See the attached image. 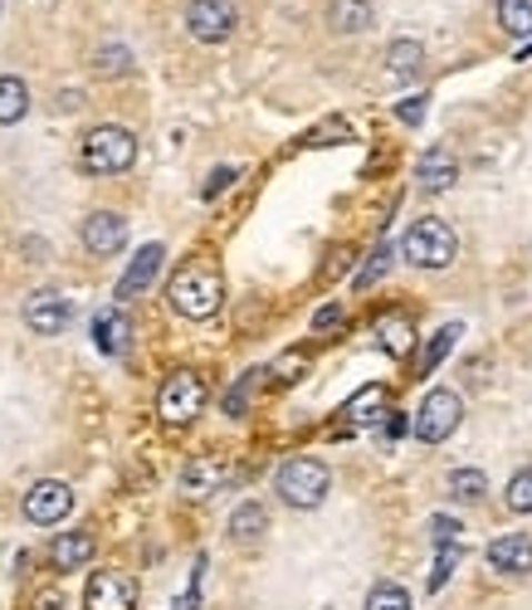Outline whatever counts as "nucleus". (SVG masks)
I'll return each mask as SVG.
<instances>
[{
	"mask_svg": "<svg viewBox=\"0 0 532 610\" xmlns=\"http://www.w3.org/2000/svg\"><path fill=\"white\" fill-rule=\"evenodd\" d=\"M367 610H415V606H411V591H405V586L377 581V586L367 591Z\"/></svg>",
	"mask_w": 532,
	"mask_h": 610,
	"instance_id": "393cba45",
	"label": "nucleus"
},
{
	"mask_svg": "<svg viewBox=\"0 0 532 610\" xmlns=\"http://www.w3.org/2000/svg\"><path fill=\"white\" fill-rule=\"evenodd\" d=\"M40 610H64V596H44Z\"/></svg>",
	"mask_w": 532,
	"mask_h": 610,
	"instance_id": "4c0bfd02",
	"label": "nucleus"
},
{
	"mask_svg": "<svg viewBox=\"0 0 532 610\" xmlns=\"http://www.w3.org/2000/svg\"><path fill=\"white\" fill-rule=\"evenodd\" d=\"M162 260H167V250H162V244H142V250H138V260L128 264V274L118 278V298H122V303H128V298H138V293H142L147 284H152V278H157V268H162Z\"/></svg>",
	"mask_w": 532,
	"mask_h": 610,
	"instance_id": "f3484780",
	"label": "nucleus"
},
{
	"mask_svg": "<svg viewBox=\"0 0 532 610\" xmlns=\"http://www.w3.org/2000/svg\"><path fill=\"white\" fill-rule=\"evenodd\" d=\"M328 488H332V474H328V464H323V459H313V455H293V459H283V464H279V474H274V494H279L289 508H303V512L323 504Z\"/></svg>",
	"mask_w": 532,
	"mask_h": 610,
	"instance_id": "7ed1b4c3",
	"label": "nucleus"
},
{
	"mask_svg": "<svg viewBox=\"0 0 532 610\" xmlns=\"http://www.w3.org/2000/svg\"><path fill=\"white\" fill-rule=\"evenodd\" d=\"M454 342H460V323H444L440 333L430 337L425 357H420V376H430V372H435V366H440V362H444V357H450V352H454Z\"/></svg>",
	"mask_w": 532,
	"mask_h": 610,
	"instance_id": "b1692460",
	"label": "nucleus"
},
{
	"mask_svg": "<svg viewBox=\"0 0 532 610\" xmlns=\"http://www.w3.org/2000/svg\"><path fill=\"white\" fill-rule=\"evenodd\" d=\"M73 512V488L59 484V479H40L24 494V518L34 522V528H54V522H64Z\"/></svg>",
	"mask_w": 532,
	"mask_h": 610,
	"instance_id": "6e6552de",
	"label": "nucleus"
},
{
	"mask_svg": "<svg viewBox=\"0 0 532 610\" xmlns=\"http://www.w3.org/2000/svg\"><path fill=\"white\" fill-rule=\"evenodd\" d=\"M484 557H489L493 571H503V577H528V571H532V537H528V532L493 537Z\"/></svg>",
	"mask_w": 532,
	"mask_h": 610,
	"instance_id": "ddd939ff",
	"label": "nucleus"
},
{
	"mask_svg": "<svg viewBox=\"0 0 532 610\" xmlns=\"http://www.w3.org/2000/svg\"><path fill=\"white\" fill-rule=\"evenodd\" d=\"M460 557H464V547H460V542L440 547V557H435V571H430V591H440V586L454 577V567H460Z\"/></svg>",
	"mask_w": 532,
	"mask_h": 610,
	"instance_id": "c85d7f7f",
	"label": "nucleus"
},
{
	"mask_svg": "<svg viewBox=\"0 0 532 610\" xmlns=\"http://www.w3.org/2000/svg\"><path fill=\"white\" fill-rule=\"evenodd\" d=\"M371 337H377V347L387 352V357H411V347H415V327H411V317L405 313H381L377 323H371Z\"/></svg>",
	"mask_w": 532,
	"mask_h": 610,
	"instance_id": "2eb2a0df",
	"label": "nucleus"
},
{
	"mask_svg": "<svg viewBox=\"0 0 532 610\" xmlns=\"http://www.w3.org/2000/svg\"><path fill=\"white\" fill-rule=\"evenodd\" d=\"M460 420H464V396L450 386H435L425 400H420L411 430H415L420 445H444V439L460 430Z\"/></svg>",
	"mask_w": 532,
	"mask_h": 610,
	"instance_id": "39448f33",
	"label": "nucleus"
},
{
	"mask_svg": "<svg viewBox=\"0 0 532 610\" xmlns=\"http://www.w3.org/2000/svg\"><path fill=\"white\" fill-rule=\"evenodd\" d=\"M128 313L122 308H103L93 317V342H98V352H108V357H118L122 347H128Z\"/></svg>",
	"mask_w": 532,
	"mask_h": 610,
	"instance_id": "6ab92c4d",
	"label": "nucleus"
},
{
	"mask_svg": "<svg viewBox=\"0 0 532 610\" xmlns=\"http://www.w3.org/2000/svg\"><path fill=\"white\" fill-rule=\"evenodd\" d=\"M234 24H240V16H234L230 0H191L185 6V30L201 44H225L234 34Z\"/></svg>",
	"mask_w": 532,
	"mask_h": 610,
	"instance_id": "0eeeda50",
	"label": "nucleus"
},
{
	"mask_svg": "<svg viewBox=\"0 0 532 610\" xmlns=\"http://www.w3.org/2000/svg\"><path fill=\"white\" fill-rule=\"evenodd\" d=\"M381 406H387V386H367L357 400H348V410H342V415H348L352 425H367V420H377Z\"/></svg>",
	"mask_w": 532,
	"mask_h": 610,
	"instance_id": "bb28decb",
	"label": "nucleus"
},
{
	"mask_svg": "<svg viewBox=\"0 0 532 610\" xmlns=\"http://www.w3.org/2000/svg\"><path fill=\"white\" fill-rule=\"evenodd\" d=\"M460 522H454V518H444V512H440V518H430V542H435V547H450V542H460Z\"/></svg>",
	"mask_w": 532,
	"mask_h": 610,
	"instance_id": "7c9ffc66",
	"label": "nucleus"
},
{
	"mask_svg": "<svg viewBox=\"0 0 532 610\" xmlns=\"http://www.w3.org/2000/svg\"><path fill=\"white\" fill-rule=\"evenodd\" d=\"M201 410H205V382L195 372H171L162 382V396H157V415L167 425H191Z\"/></svg>",
	"mask_w": 532,
	"mask_h": 610,
	"instance_id": "423d86ee",
	"label": "nucleus"
},
{
	"mask_svg": "<svg viewBox=\"0 0 532 610\" xmlns=\"http://www.w3.org/2000/svg\"><path fill=\"white\" fill-rule=\"evenodd\" d=\"M234 479V464L230 459H220V455H201V459H191L181 469V494L185 498H210V494H220Z\"/></svg>",
	"mask_w": 532,
	"mask_h": 610,
	"instance_id": "9b49d317",
	"label": "nucleus"
},
{
	"mask_svg": "<svg viewBox=\"0 0 532 610\" xmlns=\"http://www.w3.org/2000/svg\"><path fill=\"white\" fill-rule=\"evenodd\" d=\"M454 181H460V162L450 156V146H425L415 162V186L435 195V191H450Z\"/></svg>",
	"mask_w": 532,
	"mask_h": 610,
	"instance_id": "4468645a",
	"label": "nucleus"
},
{
	"mask_svg": "<svg viewBox=\"0 0 532 610\" xmlns=\"http://www.w3.org/2000/svg\"><path fill=\"white\" fill-rule=\"evenodd\" d=\"M122 244H128V220L118 211H93L83 220V250L98 254V260H108V254H118Z\"/></svg>",
	"mask_w": 532,
	"mask_h": 610,
	"instance_id": "f8f14e48",
	"label": "nucleus"
},
{
	"mask_svg": "<svg viewBox=\"0 0 532 610\" xmlns=\"http://www.w3.org/2000/svg\"><path fill=\"white\" fill-rule=\"evenodd\" d=\"M89 610H132L138 606V581L122 577V571H93L89 591H83Z\"/></svg>",
	"mask_w": 532,
	"mask_h": 610,
	"instance_id": "9d476101",
	"label": "nucleus"
},
{
	"mask_svg": "<svg viewBox=\"0 0 532 610\" xmlns=\"http://www.w3.org/2000/svg\"><path fill=\"white\" fill-rule=\"evenodd\" d=\"M98 552V542H93V532H59L54 542H49V561H54V571H79V567H89Z\"/></svg>",
	"mask_w": 532,
	"mask_h": 610,
	"instance_id": "dca6fc26",
	"label": "nucleus"
},
{
	"mask_svg": "<svg viewBox=\"0 0 532 610\" xmlns=\"http://www.w3.org/2000/svg\"><path fill=\"white\" fill-rule=\"evenodd\" d=\"M371 20H377L371 0H328V24L338 34H362L371 30Z\"/></svg>",
	"mask_w": 532,
	"mask_h": 610,
	"instance_id": "a211bd4d",
	"label": "nucleus"
},
{
	"mask_svg": "<svg viewBox=\"0 0 532 610\" xmlns=\"http://www.w3.org/2000/svg\"><path fill=\"white\" fill-rule=\"evenodd\" d=\"M425 103H430V98H405V103L395 108V118H401V122H411V128H415V122L425 118Z\"/></svg>",
	"mask_w": 532,
	"mask_h": 610,
	"instance_id": "72a5a7b5",
	"label": "nucleus"
},
{
	"mask_svg": "<svg viewBox=\"0 0 532 610\" xmlns=\"http://www.w3.org/2000/svg\"><path fill=\"white\" fill-rule=\"evenodd\" d=\"M264 532H269V508H264V504H254V498H250V504H240V508L230 512V537H234L240 547L259 542Z\"/></svg>",
	"mask_w": 532,
	"mask_h": 610,
	"instance_id": "aec40b11",
	"label": "nucleus"
},
{
	"mask_svg": "<svg viewBox=\"0 0 532 610\" xmlns=\"http://www.w3.org/2000/svg\"><path fill=\"white\" fill-rule=\"evenodd\" d=\"M401 254H405V264H415V268H450L454 254H460V235H454L440 215H425L405 230Z\"/></svg>",
	"mask_w": 532,
	"mask_h": 610,
	"instance_id": "20e7f679",
	"label": "nucleus"
},
{
	"mask_svg": "<svg viewBox=\"0 0 532 610\" xmlns=\"http://www.w3.org/2000/svg\"><path fill=\"white\" fill-rule=\"evenodd\" d=\"M381 274H387V250H377V254H371V264L362 268V274H357V288H371Z\"/></svg>",
	"mask_w": 532,
	"mask_h": 610,
	"instance_id": "473e14b6",
	"label": "nucleus"
},
{
	"mask_svg": "<svg viewBox=\"0 0 532 610\" xmlns=\"http://www.w3.org/2000/svg\"><path fill=\"white\" fill-rule=\"evenodd\" d=\"M420 64H425V44H420V40H395L387 49V69L395 73V79H411Z\"/></svg>",
	"mask_w": 532,
	"mask_h": 610,
	"instance_id": "4be33fe9",
	"label": "nucleus"
},
{
	"mask_svg": "<svg viewBox=\"0 0 532 610\" xmlns=\"http://www.w3.org/2000/svg\"><path fill=\"white\" fill-rule=\"evenodd\" d=\"M234 181V166H220V171H210V181H205V195H220Z\"/></svg>",
	"mask_w": 532,
	"mask_h": 610,
	"instance_id": "c9c22d12",
	"label": "nucleus"
},
{
	"mask_svg": "<svg viewBox=\"0 0 532 610\" xmlns=\"http://www.w3.org/2000/svg\"><path fill=\"white\" fill-rule=\"evenodd\" d=\"M489 494V474L484 469H454L450 474V498L454 504H479Z\"/></svg>",
	"mask_w": 532,
	"mask_h": 610,
	"instance_id": "5701e85b",
	"label": "nucleus"
},
{
	"mask_svg": "<svg viewBox=\"0 0 532 610\" xmlns=\"http://www.w3.org/2000/svg\"><path fill=\"white\" fill-rule=\"evenodd\" d=\"M167 303L181 317H191V323H205V317H215L220 303H225V278H220L215 264L185 260L177 274H171V284H167Z\"/></svg>",
	"mask_w": 532,
	"mask_h": 610,
	"instance_id": "f257e3e1",
	"label": "nucleus"
},
{
	"mask_svg": "<svg viewBox=\"0 0 532 610\" xmlns=\"http://www.w3.org/2000/svg\"><path fill=\"white\" fill-rule=\"evenodd\" d=\"M499 24L518 40L532 34V0H499Z\"/></svg>",
	"mask_w": 532,
	"mask_h": 610,
	"instance_id": "a878e982",
	"label": "nucleus"
},
{
	"mask_svg": "<svg viewBox=\"0 0 532 610\" xmlns=\"http://www.w3.org/2000/svg\"><path fill=\"white\" fill-rule=\"evenodd\" d=\"M24 113H30V89H24V79H16V73H0V128L20 122Z\"/></svg>",
	"mask_w": 532,
	"mask_h": 610,
	"instance_id": "412c9836",
	"label": "nucleus"
},
{
	"mask_svg": "<svg viewBox=\"0 0 532 610\" xmlns=\"http://www.w3.org/2000/svg\"><path fill=\"white\" fill-rule=\"evenodd\" d=\"M503 504H509V512H532V469H518L509 488H503Z\"/></svg>",
	"mask_w": 532,
	"mask_h": 610,
	"instance_id": "cd10ccee",
	"label": "nucleus"
},
{
	"mask_svg": "<svg viewBox=\"0 0 532 610\" xmlns=\"http://www.w3.org/2000/svg\"><path fill=\"white\" fill-rule=\"evenodd\" d=\"M69 317H73V303L64 298V293H54V288H40V293L24 298V327L40 333V337H59L69 327Z\"/></svg>",
	"mask_w": 532,
	"mask_h": 610,
	"instance_id": "1a4fd4ad",
	"label": "nucleus"
},
{
	"mask_svg": "<svg viewBox=\"0 0 532 610\" xmlns=\"http://www.w3.org/2000/svg\"><path fill=\"white\" fill-rule=\"evenodd\" d=\"M128 69H132V54L122 44L98 49V73H103V79H118V73H128Z\"/></svg>",
	"mask_w": 532,
	"mask_h": 610,
	"instance_id": "c756f323",
	"label": "nucleus"
},
{
	"mask_svg": "<svg viewBox=\"0 0 532 610\" xmlns=\"http://www.w3.org/2000/svg\"><path fill=\"white\" fill-rule=\"evenodd\" d=\"M338 323H342V308H338V303H328V308L313 313V327H318V333H323V327H338Z\"/></svg>",
	"mask_w": 532,
	"mask_h": 610,
	"instance_id": "e433bc0d",
	"label": "nucleus"
},
{
	"mask_svg": "<svg viewBox=\"0 0 532 610\" xmlns=\"http://www.w3.org/2000/svg\"><path fill=\"white\" fill-rule=\"evenodd\" d=\"M132 162H138V138H132L128 128H118V122L93 128L79 146V166L89 171V176H122Z\"/></svg>",
	"mask_w": 532,
	"mask_h": 610,
	"instance_id": "f03ea898",
	"label": "nucleus"
},
{
	"mask_svg": "<svg viewBox=\"0 0 532 610\" xmlns=\"http://www.w3.org/2000/svg\"><path fill=\"white\" fill-rule=\"evenodd\" d=\"M254 376H259V372H250V376H244V382L225 396V415H244V406H250V386H254Z\"/></svg>",
	"mask_w": 532,
	"mask_h": 610,
	"instance_id": "2f4dec72",
	"label": "nucleus"
},
{
	"mask_svg": "<svg viewBox=\"0 0 532 610\" xmlns=\"http://www.w3.org/2000/svg\"><path fill=\"white\" fill-rule=\"evenodd\" d=\"M303 366H308V357H303V352H293V357H283V362L274 366V372H279V382H299Z\"/></svg>",
	"mask_w": 532,
	"mask_h": 610,
	"instance_id": "f704fd0d",
	"label": "nucleus"
}]
</instances>
